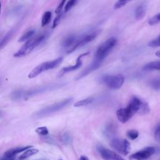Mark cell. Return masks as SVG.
Listing matches in <instances>:
<instances>
[{
	"instance_id": "cell-23",
	"label": "cell",
	"mask_w": 160,
	"mask_h": 160,
	"mask_svg": "<svg viewBox=\"0 0 160 160\" xmlns=\"http://www.w3.org/2000/svg\"><path fill=\"white\" fill-rule=\"evenodd\" d=\"M35 31L34 30H29L27 32H26L24 34H23L18 39V42H24L25 41H26L27 39H29V38H31L34 34Z\"/></svg>"
},
{
	"instance_id": "cell-22",
	"label": "cell",
	"mask_w": 160,
	"mask_h": 160,
	"mask_svg": "<svg viewBox=\"0 0 160 160\" xmlns=\"http://www.w3.org/2000/svg\"><path fill=\"white\" fill-rule=\"evenodd\" d=\"M149 86L155 90L160 89V77L152 79L149 82Z\"/></svg>"
},
{
	"instance_id": "cell-37",
	"label": "cell",
	"mask_w": 160,
	"mask_h": 160,
	"mask_svg": "<svg viewBox=\"0 0 160 160\" xmlns=\"http://www.w3.org/2000/svg\"><path fill=\"white\" fill-rule=\"evenodd\" d=\"M59 160H62V159H59Z\"/></svg>"
},
{
	"instance_id": "cell-8",
	"label": "cell",
	"mask_w": 160,
	"mask_h": 160,
	"mask_svg": "<svg viewBox=\"0 0 160 160\" xmlns=\"http://www.w3.org/2000/svg\"><path fill=\"white\" fill-rule=\"evenodd\" d=\"M59 86H61V84H48L43 86L34 88L28 91H22V98H28L35 94L43 92L46 91H49L50 89H54L56 88H59Z\"/></svg>"
},
{
	"instance_id": "cell-17",
	"label": "cell",
	"mask_w": 160,
	"mask_h": 160,
	"mask_svg": "<svg viewBox=\"0 0 160 160\" xmlns=\"http://www.w3.org/2000/svg\"><path fill=\"white\" fill-rule=\"evenodd\" d=\"M77 38L74 35H70L66 37L62 42V46L64 48H71L75 44L77 41Z\"/></svg>"
},
{
	"instance_id": "cell-35",
	"label": "cell",
	"mask_w": 160,
	"mask_h": 160,
	"mask_svg": "<svg viewBox=\"0 0 160 160\" xmlns=\"http://www.w3.org/2000/svg\"><path fill=\"white\" fill-rule=\"evenodd\" d=\"M79 160H89V159L88 158V157H86L85 156H81Z\"/></svg>"
},
{
	"instance_id": "cell-3",
	"label": "cell",
	"mask_w": 160,
	"mask_h": 160,
	"mask_svg": "<svg viewBox=\"0 0 160 160\" xmlns=\"http://www.w3.org/2000/svg\"><path fill=\"white\" fill-rule=\"evenodd\" d=\"M45 36L42 34L30 38V39L28 40L21 48L14 54V57L19 58L29 54L35 48L41 44Z\"/></svg>"
},
{
	"instance_id": "cell-19",
	"label": "cell",
	"mask_w": 160,
	"mask_h": 160,
	"mask_svg": "<svg viewBox=\"0 0 160 160\" xmlns=\"http://www.w3.org/2000/svg\"><path fill=\"white\" fill-rule=\"evenodd\" d=\"M14 32V30L12 29L11 30H10L9 31H8L1 39V42H0V47L1 49L3 48L4 46H5L6 45V44L9 41V40L11 39V38L13 36V34Z\"/></svg>"
},
{
	"instance_id": "cell-7",
	"label": "cell",
	"mask_w": 160,
	"mask_h": 160,
	"mask_svg": "<svg viewBox=\"0 0 160 160\" xmlns=\"http://www.w3.org/2000/svg\"><path fill=\"white\" fill-rule=\"evenodd\" d=\"M111 146L114 150L123 155H127L130 152V142L125 139L115 138L111 141Z\"/></svg>"
},
{
	"instance_id": "cell-6",
	"label": "cell",
	"mask_w": 160,
	"mask_h": 160,
	"mask_svg": "<svg viewBox=\"0 0 160 160\" xmlns=\"http://www.w3.org/2000/svg\"><path fill=\"white\" fill-rule=\"evenodd\" d=\"M101 81L110 89H118L122 86L124 82V77L121 74H108L102 77Z\"/></svg>"
},
{
	"instance_id": "cell-11",
	"label": "cell",
	"mask_w": 160,
	"mask_h": 160,
	"mask_svg": "<svg viewBox=\"0 0 160 160\" xmlns=\"http://www.w3.org/2000/svg\"><path fill=\"white\" fill-rule=\"evenodd\" d=\"M98 150L104 160H125L115 152L101 146L98 147Z\"/></svg>"
},
{
	"instance_id": "cell-34",
	"label": "cell",
	"mask_w": 160,
	"mask_h": 160,
	"mask_svg": "<svg viewBox=\"0 0 160 160\" xmlns=\"http://www.w3.org/2000/svg\"><path fill=\"white\" fill-rule=\"evenodd\" d=\"M14 157H9L4 155H3L1 158V160H14Z\"/></svg>"
},
{
	"instance_id": "cell-21",
	"label": "cell",
	"mask_w": 160,
	"mask_h": 160,
	"mask_svg": "<svg viewBox=\"0 0 160 160\" xmlns=\"http://www.w3.org/2000/svg\"><path fill=\"white\" fill-rule=\"evenodd\" d=\"M92 101H93L92 98H88L84 99H82V100L77 101L76 102L74 103V107H81V106H87V105L91 104Z\"/></svg>"
},
{
	"instance_id": "cell-24",
	"label": "cell",
	"mask_w": 160,
	"mask_h": 160,
	"mask_svg": "<svg viewBox=\"0 0 160 160\" xmlns=\"http://www.w3.org/2000/svg\"><path fill=\"white\" fill-rule=\"evenodd\" d=\"M149 111H150V109L148 104L146 101H143L138 113L139 114H147L149 112Z\"/></svg>"
},
{
	"instance_id": "cell-27",
	"label": "cell",
	"mask_w": 160,
	"mask_h": 160,
	"mask_svg": "<svg viewBox=\"0 0 160 160\" xmlns=\"http://www.w3.org/2000/svg\"><path fill=\"white\" fill-rule=\"evenodd\" d=\"M127 136L131 140H134L136 138H138L139 136V132L138 131L135 129H131L127 132Z\"/></svg>"
},
{
	"instance_id": "cell-12",
	"label": "cell",
	"mask_w": 160,
	"mask_h": 160,
	"mask_svg": "<svg viewBox=\"0 0 160 160\" xmlns=\"http://www.w3.org/2000/svg\"><path fill=\"white\" fill-rule=\"evenodd\" d=\"M102 62L101 61H99V60H96V59H94L92 61V62L89 64L86 68H84L78 75V76L76 77V80L78 79H80L85 76H86L87 75H88L89 73L92 72V71H95L96 69H98L100 66L102 64Z\"/></svg>"
},
{
	"instance_id": "cell-26",
	"label": "cell",
	"mask_w": 160,
	"mask_h": 160,
	"mask_svg": "<svg viewBox=\"0 0 160 160\" xmlns=\"http://www.w3.org/2000/svg\"><path fill=\"white\" fill-rule=\"evenodd\" d=\"M159 22H160V12L154 15L152 18H151L148 21V24L151 26L155 25Z\"/></svg>"
},
{
	"instance_id": "cell-29",
	"label": "cell",
	"mask_w": 160,
	"mask_h": 160,
	"mask_svg": "<svg viewBox=\"0 0 160 160\" xmlns=\"http://www.w3.org/2000/svg\"><path fill=\"white\" fill-rule=\"evenodd\" d=\"M78 0H69L64 6V12H67L69 11L77 2Z\"/></svg>"
},
{
	"instance_id": "cell-25",
	"label": "cell",
	"mask_w": 160,
	"mask_h": 160,
	"mask_svg": "<svg viewBox=\"0 0 160 160\" xmlns=\"http://www.w3.org/2000/svg\"><path fill=\"white\" fill-rule=\"evenodd\" d=\"M35 131L38 134L41 135V136H45L48 135V133H49L48 129L45 126L38 127L36 129Z\"/></svg>"
},
{
	"instance_id": "cell-1",
	"label": "cell",
	"mask_w": 160,
	"mask_h": 160,
	"mask_svg": "<svg viewBox=\"0 0 160 160\" xmlns=\"http://www.w3.org/2000/svg\"><path fill=\"white\" fill-rule=\"evenodd\" d=\"M142 101L143 100L138 97H132L126 108L117 111L116 115L118 120L122 123L128 121L136 113L138 112Z\"/></svg>"
},
{
	"instance_id": "cell-32",
	"label": "cell",
	"mask_w": 160,
	"mask_h": 160,
	"mask_svg": "<svg viewBox=\"0 0 160 160\" xmlns=\"http://www.w3.org/2000/svg\"><path fill=\"white\" fill-rule=\"evenodd\" d=\"M66 1V0H62V1H61V2L59 3V4L58 5V8H57L55 10V12H56V13L58 14V13H59V12H61V9H62V8H63V6H64V5Z\"/></svg>"
},
{
	"instance_id": "cell-28",
	"label": "cell",
	"mask_w": 160,
	"mask_h": 160,
	"mask_svg": "<svg viewBox=\"0 0 160 160\" xmlns=\"http://www.w3.org/2000/svg\"><path fill=\"white\" fill-rule=\"evenodd\" d=\"M148 46L152 48L159 47L160 46V35H159L156 39L151 41L148 43Z\"/></svg>"
},
{
	"instance_id": "cell-30",
	"label": "cell",
	"mask_w": 160,
	"mask_h": 160,
	"mask_svg": "<svg viewBox=\"0 0 160 160\" xmlns=\"http://www.w3.org/2000/svg\"><path fill=\"white\" fill-rule=\"evenodd\" d=\"M130 1H132V0H118L114 6V8L115 9H119L122 6H124L125 4H126Z\"/></svg>"
},
{
	"instance_id": "cell-36",
	"label": "cell",
	"mask_w": 160,
	"mask_h": 160,
	"mask_svg": "<svg viewBox=\"0 0 160 160\" xmlns=\"http://www.w3.org/2000/svg\"><path fill=\"white\" fill-rule=\"evenodd\" d=\"M156 56L160 58V50L156 52Z\"/></svg>"
},
{
	"instance_id": "cell-20",
	"label": "cell",
	"mask_w": 160,
	"mask_h": 160,
	"mask_svg": "<svg viewBox=\"0 0 160 160\" xmlns=\"http://www.w3.org/2000/svg\"><path fill=\"white\" fill-rule=\"evenodd\" d=\"M51 16H52V13L51 11H46L42 16V19H41V26H45L46 25H47L51 21Z\"/></svg>"
},
{
	"instance_id": "cell-33",
	"label": "cell",
	"mask_w": 160,
	"mask_h": 160,
	"mask_svg": "<svg viewBox=\"0 0 160 160\" xmlns=\"http://www.w3.org/2000/svg\"><path fill=\"white\" fill-rule=\"evenodd\" d=\"M154 136H155V138L156 139V141H158V142H160V126H159L154 132Z\"/></svg>"
},
{
	"instance_id": "cell-16",
	"label": "cell",
	"mask_w": 160,
	"mask_h": 160,
	"mask_svg": "<svg viewBox=\"0 0 160 160\" xmlns=\"http://www.w3.org/2000/svg\"><path fill=\"white\" fill-rule=\"evenodd\" d=\"M142 69L146 71L160 70V61H155L148 62L143 66Z\"/></svg>"
},
{
	"instance_id": "cell-14",
	"label": "cell",
	"mask_w": 160,
	"mask_h": 160,
	"mask_svg": "<svg viewBox=\"0 0 160 160\" xmlns=\"http://www.w3.org/2000/svg\"><path fill=\"white\" fill-rule=\"evenodd\" d=\"M31 148V146H25V147H18V148H12V149H10L8 151H6L4 155L6 156H9V157H15V156L16 154H18V153L22 152V151H25L26 150H27L28 149Z\"/></svg>"
},
{
	"instance_id": "cell-4",
	"label": "cell",
	"mask_w": 160,
	"mask_h": 160,
	"mask_svg": "<svg viewBox=\"0 0 160 160\" xmlns=\"http://www.w3.org/2000/svg\"><path fill=\"white\" fill-rule=\"evenodd\" d=\"M117 42L116 38L114 37L108 39L98 47L94 54V59L102 61L116 46Z\"/></svg>"
},
{
	"instance_id": "cell-5",
	"label": "cell",
	"mask_w": 160,
	"mask_h": 160,
	"mask_svg": "<svg viewBox=\"0 0 160 160\" xmlns=\"http://www.w3.org/2000/svg\"><path fill=\"white\" fill-rule=\"evenodd\" d=\"M63 58L62 57H59L56 58V59L44 62L36 67H35L28 74V78L29 79H32L38 76L39 74H40L42 72L46 71L49 69H52L57 66H58L61 62L62 61Z\"/></svg>"
},
{
	"instance_id": "cell-15",
	"label": "cell",
	"mask_w": 160,
	"mask_h": 160,
	"mask_svg": "<svg viewBox=\"0 0 160 160\" xmlns=\"http://www.w3.org/2000/svg\"><path fill=\"white\" fill-rule=\"evenodd\" d=\"M146 12V5L144 3H142L139 5L135 10V18L137 20L142 19Z\"/></svg>"
},
{
	"instance_id": "cell-2",
	"label": "cell",
	"mask_w": 160,
	"mask_h": 160,
	"mask_svg": "<svg viewBox=\"0 0 160 160\" xmlns=\"http://www.w3.org/2000/svg\"><path fill=\"white\" fill-rule=\"evenodd\" d=\"M72 98H68L63 99L61 101L54 103L52 104L47 106L39 109L37 112H36L35 114H34V117L36 119H39V118H41L47 116L51 114H52L55 112H57V111L63 109L64 108L67 106L69 103H71L72 102Z\"/></svg>"
},
{
	"instance_id": "cell-13",
	"label": "cell",
	"mask_w": 160,
	"mask_h": 160,
	"mask_svg": "<svg viewBox=\"0 0 160 160\" xmlns=\"http://www.w3.org/2000/svg\"><path fill=\"white\" fill-rule=\"evenodd\" d=\"M89 54V52L81 54L80 56H78V58L76 59V62L74 65H72V66H67V67H64L62 69H61V71L59 72L58 74V76H62L64 74H65L66 73H68L69 72H71L72 71L76 70L78 69H79L81 66H82V58L87 55Z\"/></svg>"
},
{
	"instance_id": "cell-18",
	"label": "cell",
	"mask_w": 160,
	"mask_h": 160,
	"mask_svg": "<svg viewBox=\"0 0 160 160\" xmlns=\"http://www.w3.org/2000/svg\"><path fill=\"white\" fill-rule=\"evenodd\" d=\"M38 151H39V150L38 149L30 148L28 149L27 150H26L22 154H21L19 156V160H24V159L29 158L30 156L37 154L38 152Z\"/></svg>"
},
{
	"instance_id": "cell-9",
	"label": "cell",
	"mask_w": 160,
	"mask_h": 160,
	"mask_svg": "<svg viewBox=\"0 0 160 160\" xmlns=\"http://www.w3.org/2000/svg\"><path fill=\"white\" fill-rule=\"evenodd\" d=\"M156 152V148L152 146L146 147L132 154L129 157L131 160H146L152 156Z\"/></svg>"
},
{
	"instance_id": "cell-10",
	"label": "cell",
	"mask_w": 160,
	"mask_h": 160,
	"mask_svg": "<svg viewBox=\"0 0 160 160\" xmlns=\"http://www.w3.org/2000/svg\"><path fill=\"white\" fill-rule=\"evenodd\" d=\"M96 36H97L96 32H92V33H91L89 34H86V35L81 36V38H79V39H77L74 45L67 51L68 53H71V52H73L74 50H76V49L86 45L88 42L92 41L94 39L96 38Z\"/></svg>"
},
{
	"instance_id": "cell-31",
	"label": "cell",
	"mask_w": 160,
	"mask_h": 160,
	"mask_svg": "<svg viewBox=\"0 0 160 160\" xmlns=\"http://www.w3.org/2000/svg\"><path fill=\"white\" fill-rule=\"evenodd\" d=\"M62 12L58 13V14L57 15V16L55 18V19L53 21L52 25V28H55L59 24L61 19V17H62Z\"/></svg>"
}]
</instances>
